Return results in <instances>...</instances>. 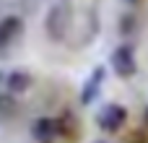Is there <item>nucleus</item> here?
Returning a JSON list of instances; mask_svg holds the SVG:
<instances>
[{"mask_svg": "<svg viewBox=\"0 0 148 143\" xmlns=\"http://www.w3.org/2000/svg\"><path fill=\"white\" fill-rule=\"evenodd\" d=\"M94 143H104V141H94Z\"/></svg>", "mask_w": 148, "mask_h": 143, "instance_id": "9d476101", "label": "nucleus"}, {"mask_svg": "<svg viewBox=\"0 0 148 143\" xmlns=\"http://www.w3.org/2000/svg\"><path fill=\"white\" fill-rule=\"evenodd\" d=\"M109 63H112V68H114V73H117L120 78H130V76H135V70H138L133 44H120V47L112 52Z\"/></svg>", "mask_w": 148, "mask_h": 143, "instance_id": "7ed1b4c3", "label": "nucleus"}, {"mask_svg": "<svg viewBox=\"0 0 148 143\" xmlns=\"http://www.w3.org/2000/svg\"><path fill=\"white\" fill-rule=\"evenodd\" d=\"M73 21H75V13H73V8L68 3L52 5L49 13H47V21H44L49 39L52 42H68L70 39V31H73Z\"/></svg>", "mask_w": 148, "mask_h": 143, "instance_id": "f257e3e1", "label": "nucleus"}, {"mask_svg": "<svg viewBox=\"0 0 148 143\" xmlns=\"http://www.w3.org/2000/svg\"><path fill=\"white\" fill-rule=\"evenodd\" d=\"M16 112H18V107H16V99H13L8 91H3V89H0V122H8V120H13V117H16Z\"/></svg>", "mask_w": 148, "mask_h": 143, "instance_id": "6e6552de", "label": "nucleus"}, {"mask_svg": "<svg viewBox=\"0 0 148 143\" xmlns=\"http://www.w3.org/2000/svg\"><path fill=\"white\" fill-rule=\"evenodd\" d=\"M122 143H148V135L143 133V128H138V130H130L122 138Z\"/></svg>", "mask_w": 148, "mask_h": 143, "instance_id": "1a4fd4ad", "label": "nucleus"}, {"mask_svg": "<svg viewBox=\"0 0 148 143\" xmlns=\"http://www.w3.org/2000/svg\"><path fill=\"white\" fill-rule=\"evenodd\" d=\"M23 34V21L18 16H5L0 21V55L8 52V47Z\"/></svg>", "mask_w": 148, "mask_h": 143, "instance_id": "39448f33", "label": "nucleus"}, {"mask_svg": "<svg viewBox=\"0 0 148 143\" xmlns=\"http://www.w3.org/2000/svg\"><path fill=\"white\" fill-rule=\"evenodd\" d=\"M29 86H31V76H29L26 70H10V73H3V76H0V89L8 91L10 96L23 94Z\"/></svg>", "mask_w": 148, "mask_h": 143, "instance_id": "423d86ee", "label": "nucleus"}, {"mask_svg": "<svg viewBox=\"0 0 148 143\" xmlns=\"http://www.w3.org/2000/svg\"><path fill=\"white\" fill-rule=\"evenodd\" d=\"M125 120H127V109L122 104H114V102L112 104H104L96 112V125L101 130H107V133H117L125 125Z\"/></svg>", "mask_w": 148, "mask_h": 143, "instance_id": "f03ea898", "label": "nucleus"}, {"mask_svg": "<svg viewBox=\"0 0 148 143\" xmlns=\"http://www.w3.org/2000/svg\"><path fill=\"white\" fill-rule=\"evenodd\" d=\"M57 135H62L57 117H36L31 122V138L36 143H55Z\"/></svg>", "mask_w": 148, "mask_h": 143, "instance_id": "20e7f679", "label": "nucleus"}, {"mask_svg": "<svg viewBox=\"0 0 148 143\" xmlns=\"http://www.w3.org/2000/svg\"><path fill=\"white\" fill-rule=\"evenodd\" d=\"M104 76H107V70H104L101 65H96V68L91 70V76L86 78V83H83V89H81V104H91V102H94V96L99 94V86H101Z\"/></svg>", "mask_w": 148, "mask_h": 143, "instance_id": "0eeeda50", "label": "nucleus"}]
</instances>
